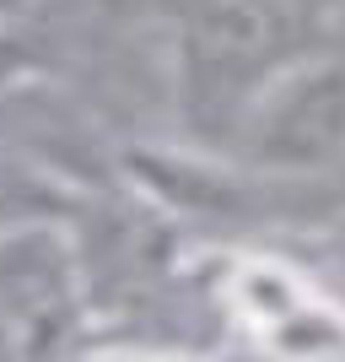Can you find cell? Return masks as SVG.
<instances>
[{"label":"cell","instance_id":"obj_1","mask_svg":"<svg viewBox=\"0 0 345 362\" xmlns=\"http://www.w3.org/2000/svg\"><path fill=\"white\" fill-rule=\"evenodd\" d=\"M345 0H167V92L195 146H222L243 108L340 22Z\"/></svg>","mask_w":345,"mask_h":362},{"label":"cell","instance_id":"obj_2","mask_svg":"<svg viewBox=\"0 0 345 362\" xmlns=\"http://www.w3.org/2000/svg\"><path fill=\"white\" fill-rule=\"evenodd\" d=\"M97 346L87 259L71 216L0 233V362L81 357Z\"/></svg>","mask_w":345,"mask_h":362},{"label":"cell","instance_id":"obj_3","mask_svg":"<svg viewBox=\"0 0 345 362\" xmlns=\"http://www.w3.org/2000/svg\"><path fill=\"white\" fill-rule=\"evenodd\" d=\"M75 206H81V195L71 189L60 168H49L28 146L0 141V233L22 222H44V216H75Z\"/></svg>","mask_w":345,"mask_h":362}]
</instances>
